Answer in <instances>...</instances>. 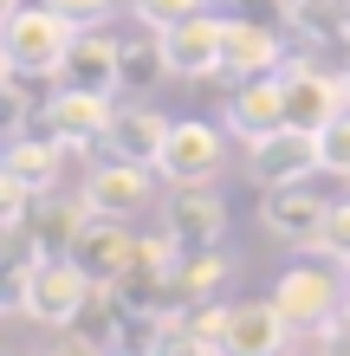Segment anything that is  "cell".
<instances>
[{"mask_svg": "<svg viewBox=\"0 0 350 356\" xmlns=\"http://www.w3.org/2000/svg\"><path fill=\"white\" fill-rule=\"evenodd\" d=\"M324 220H331V201H318L312 181H279L260 195V227L285 246H318Z\"/></svg>", "mask_w": 350, "mask_h": 356, "instance_id": "cell-6", "label": "cell"}, {"mask_svg": "<svg viewBox=\"0 0 350 356\" xmlns=\"http://www.w3.org/2000/svg\"><path fill=\"white\" fill-rule=\"evenodd\" d=\"M318 162H324V175H344L350 181V111H337L318 130Z\"/></svg>", "mask_w": 350, "mask_h": 356, "instance_id": "cell-22", "label": "cell"}, {"mask_svg": "<svg viewBox=\"0 0 350 356\" xmlns=\"http://www.w3.org/2000/svg\"><path fill=\"white\" fill-rule=\"evenodd\" d=\"M285 343H292V324L279 318V305L273 298H240L221 318L214 356H292Z\"/></svg>", "mask_w": 350, "mask_h": 356, "instance_id": "cell-5", "label": "cell"}, {"mask_svg": "<svg viewBox=\"0 0 350 356\" xmlns=\"http://www.w3.org/2000/svg\"><path fill=\"white\" fill-rule=\"evenodd\" d=\"M195 13H208V0H136V26H150V33H169Z\"/></svg>", "mask_w": 350, "mask_h": 356, "instance_id": "cell-23", "label": "cell"}, {"mask_svg": "<svg viewBox=\"0 0 350 356\" xmlns=\"http://www.w3.org/2000/svg\"><path fill=\"white\" fill-rule=\"evenodd\" d=\"M285 72H266V78H234V91H228V130L240 143H260V136H273L285 130Z\"/></svg>", "mask_w": 350, "mask_h": 356, "instance_id": "cell-10", "label": "cell"}, {"mask_svg": "<svg viewBox=\"0 0 350 356\" xmlns=\"http://www.w3.org/2000/svg\"><path fill=\"white\" fill-rule=\"evenodd\" d=\"M65 253L85 266L97 285H117L123 272L136 266V234H130V227H123L117 214H85V227L72 234V246H65Z\"/></svg>", "mask_w": 350, "mask_h": 356, "instance_id": "cell-9", "label": "cell"}, {"mask_svg": "<svg viewBox=\"0 0 350 356\" xmlns=\"http://www.w3.org/2000/svg\"><path fill=\"white\" fill-rule=\"evenodd\" d=\"M312 356H331V350H324V343H318V350H312Z\"/></svg>", "mask_w": 350, "mask_h": 356, "instance_id": "cell-28", "label": "cell"}, {"mask_svg": "<svg viewBox=\"0 0 350 356\" xmlns=\"http://www.w3.org/2000/svg\"><path fill=\"white\" fill-rule=\"evenodd\" d=\"M273 305H279V318L292 324V337H324L350 311V279H337V272H324V266H292L273 285Z\"/></svg>", "mask_w": 350, "mask_h": 356, "instance_id": "cell-2", "label": "cell"}, {"mask_svg": "<svg viewBox=\"0 0 350 356\" xmlns=\"http://www.w3.org/2000/svg\"><path fill=\"white\" fill-rule=\"evenodd\" d=\"M246 156H253V181H260V188L324 175V162H318V130H299V123H285V130L246 143Z\"/></svg>", "mask_w": 350, "mask_h": 356, "instance_id": "cell-8", "label": "cell"}, {"mask_svg": "<svg viewBox=\"0 0 350 356\" xmlns=\"http://www.w3.org/2000/svg\"><path fill=\"white\" fill-rule=\"evenodd\" d=\"M337 111H350V85L337 72H318L312 58H285V117L299 130H324Z\"/></svg>", "mask_w": 350, "mask_h": 356, "instance_id": "cell-7", "label": "cell"}, {"mask_svg": "<svg viewBox=\"0 0 350 356\" xmlns=\"http://www.w3.org/2000/svg\"><path fill=\"white\" fill-rule=\"evenodd\" d=\"M91 291H97V279H91V272L78 266L72 253H46V259H39V272H33L26 318L52 324V330H72V324H78V311L91 305Z\"/></svg>", "mask_w": 350, "mask_h": 356, "instance_id": "cell-4", "label": "cell"}, {"mask_svg": "<svg viewBox=\"0 0 350 356\" xmlns=\"http://www.w3.org/2000/svg\"><path fill=\"white\" fill-rule=\"evenodd\" d=\"M344 85H350V72H344Z\"/></svg>", "mask_w": 350, "mask_h": 356, "instance_id": "cell-29", "label": "cell"}, {"mask_svg": "<svg viewBox=\"0 0 350 356\" xmlns=\"http://www.w3.org/2000/svg\"><path fill=\"white\" fill-rule=\"evenodd\" d=\"M162 227L189 246V253H208L228 234V201L221 195H201V181H182L169 201H162Z\"/></svg>", "mask_w": 350, "mask_h": 356, "instance_id": "cell-12", "label": "cell"}, {"mask_svg": "<svg viewBox=\"0 0 350 356\" xmlns=\"http://www.w3.org/2000/svg\"><path fill=\"white\" fill-rule=\"evenodd\" d=\"M58 85H78V91H123V72H117V39H97L91 26L72 39L65 52V72H58Z\"/></svg>", "mask_w": 350, "mask_h": 356, "instance_id": "cell-17", "label": "cell"}, {"mask_svg": "<svg viewBox=\"0 0 350 356\" xmlns=\"http://www.w3.org/2000/svg\"><path fill=\"white\" fill-rule=\"evenodd\" d=\"M46 356H97V343H91V337H78V330H65V343H52Z\"/></svg>", "mask_w": 350, "mask_h": 356, "instance_id": "cell-26", "label": "cell"}, {"mask_svg": "<svg viewBox=\"0 0 350 356\" xmlns=\"http://www.w3.org/2000/svg\"><path fill=\"white\" fill-rule=\"evenodd\" d=\"M266 72H285V33L273 19H228L221 78H266Z\"/></svg>", "mask_w": 350, "mask_h": 356, "instance_id": "cell-11", "label": "cell"}, {"mask_svg": "<svg viewBox=\"0 0 350 356\" xmlns=\"http://www.w3.org/2000/svg\"><path fill=\"white\" fill-rule=\"evenodd\" d=\"M228 279H234V259L221 253V246H208V253H189V259H182L175 291H182V298H214Z\"/></svg>", "mask_w": 350, "mask_h": 356, "instance_id": "cell-21", "label": "cell"}, {"mask_svg": "<svg viewBox=\"0 0 350 356\" xmlns=\"http://www.w3.org/2000/svg\"><path fill=\"white\" fill-rule=\"evenodd\" d=\"M85 214H91V207H85V195H78V201H39L26 234L46 246V253H65V246H72V234L85 227Z\"/></svg>", "mask_w": 350, "mask_h": 356, "instance_id": "cell-20", "label": "cell"}, {"mask_svg": "<svg viewBox=\"0 0 350 356\" xmlns=\"http://www.w3.org/2000/svg\"><path fill=\"white\" fill-rule=\"evenodd\" d=\"M52 7H58V13H65V19H72V26H104V19H111V7H117V0H52Z\"/></svg>", "mask_w": 350, "mask_h": 356, "instance_id": "cell-25", "label": "cell"}, {"mask_svg": "<svg viewBox=\"0 0 350 356\" xmlns=\"http://www.w3.org/2000/svg\"><path fill=\"white\" fill-rule=\"evenodd\" d=\"M78 33L85 26H72L52 0H19V7H7V19H0V65L26 72V78H58Z\"/></svg>", "mask_w": 350, "mask_h": 356, "instance_id": "cell-1", "label": "cell"}, {"mask_svg": "<svg viewBox=\"0 0 350 356\" xmlns=\"http://www.w3.org/2000/svg\"><path fill=\"white\" fill-rule=\"evenodd\" d=\"M111 117H117V97H111V91H78V85L52 91L46 104H39V130L58 136V143H65V149H78V156H91V162L104 156Z\"/></svg>", "mask_w": 350, "mask_h": 356, "instance_id": "cell-3", "label": "cell"}, {"mask_svg": "<svg viewBox=\"0 0 350 356\" xmlns=\"http://www.w3.org/2000/svg\"><path fill=\"white\" fill-rule=\"evenodd\" d=\"M58 169H65V143L46 136V130H26V136H7V162H0V175H19L26 188H39V195H52Z\"/></svg>", "mask_w": 350, "mask_h": 356, "instance_id": "cell-18", "label": "cell"}, {"mask_svg": "<svg viewBox=\"0 0 350 356\" xmlns=\"http://www.w3.org/2000/svg\"><path fill=\"white\" fill-rule=\"evenodd\" d=\"M318 253L350 266V201H331V220H324V234H318Z\"/></svg>", "mask_w": 350, "mask_h": 356, "instance_id": "cell-24", "label": "cell"}, {"mask_svg": "<svg viewBox=\"0 0 350 356\" xmlns=\"http://www.w3.org/2000/svg\"><path fill=\"white\" fill-rule=\"evenodd\" d=\"M97 356H150V350H143V343H104Z\"/></svg>", "mask_w": 350, "mask_h": 356, "instance_id": "cell-27", "label": "cell"}, {"mask_svg": "<svg viewBox=\"0 0 350 356\" xmlns=\"http://www.w3.org/2000/svg\"><path fill=\"white\" fill-rule=\"evenodd\" d=\"M117 72H123V91H150L162 72H169V58H162V33L143 26L136 39H117Z\"/></svg>", "mask_w": 350, "mask_h": 356, "instance_id": "cell-19", "label": "cell"}, {"mask_svg": "<svg viewBox=\"0 0 350 356\" xmlns=\"http://www.w3.org/2000/svg\"><path fill=\"white\" fill-rule=\"evenodd\" d=\"M175 123L156 111V104H117L111 117V136H104V156H123V162H143V169H156L162 162V143H169Z\"/></svg>", "mask_w": 350, "mask_h": 356, "instance_id": "cell-16", "label": "cell"}, {"mask_svg": "<svg viewBox=\"0 0 350 356\" xmlns=\"http://www.w3.org/2000/svg\"><path fill=\"white\" fill-rule=\"evenodd\" d=\"M85 207L91 214L130 220L136 207H150V169H143V162H123V156H97V169L85 181Z\"/></svg>", "mask_w": 350, "mask_h": 356, "instance_id": "cell-15", "label": "cell"}, {"mask_svg": "<svg viewBox=\"0 0 350 356\" xmlns=\"http://www.w3.org/2000/svg\"><path fill=\"white\" fill-rule=\"evenodd\" d=\"M221 39H228V19L195 13L182 26L162 33V58H169V78H221Z\"/></svg>", "mask_w": 350, "mask_h": 356, "instance_id": "cell-13", "label": "cell"}, {"mask_svg": "<svg viewBox=\"0 0 350 356\" xmlns=\"http://www.w3.org/2000/svg\"><path fill=\"white\" fill-rule=\"evenodd\" d=\"M221 130L214 123H175L169 130V143H162V162H156V175L169 181V188H182V181H214L221 175Z\"/></svg>", "mask_w": 350, "mask_h": 356, "instance_id": "cell-14", "label": "cell"}]
</instances>
